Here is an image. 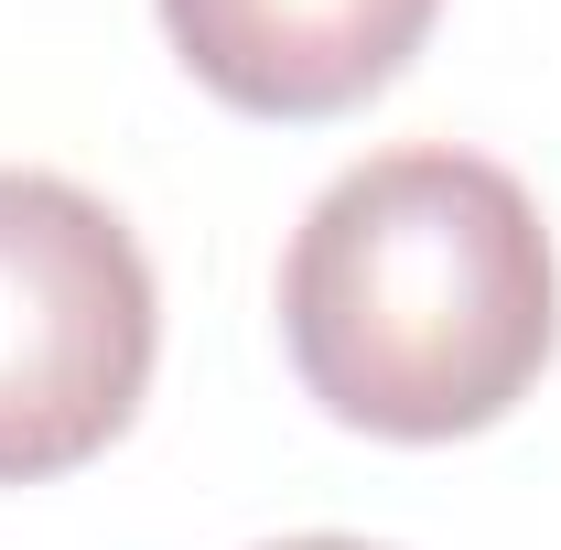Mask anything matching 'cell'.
<instances>
[{
	"instance_id": "1",
	"label": "cell",
	"mask_w": 561,
	"mask_h": 550,
	"mask_svg": "<svg viewBox=\"0 0 561 550\" xmlns=\"http://www.w3.org/2000/svg\"><path fill=\"white\" fill-rule=\"evenodd\" d=\"M280 345L367 443H465L507 421L561 345V271L529 184L454 140L346 162L280 249Z\"/></svg>"
},
{
	"instance_id": "2",
	"label": "cell",
	"mask_w": 561,
	"mask_h": 550,
	"mask_svg": "<svg viewBox=\"0 0 561 550\" xmlns=\"http://www.w3.org/2000/svg\"><path fill=\"white\" fill-rule=\"evenodd\" d=\"M151 260L66 173L0 162V485L98 465L151 400Z\"/></svg>"
},
{
	"instance_id": "3",
	"label": "cell",
	"mask_w": 561,
	"mask_h": 550,
	"mask_svg": "<svg viewBox=\"0 0 561 550\" xmlns=\"http://www.w3.org/2000/svg\"><path fill=\"white\" fill-rule=\"evenodd\" d=\"M443 0H162V44L184 76L238 119H346L378 87H400L421 44H432Z\"/></svg>"
},
{
	"instance_id": "4",
	"label": "cell",
	"mask_w": 561,
	"mask_h": 550,
	"mask_svg": "<svg viewBox=\"0 0 561 550\" xmlns=\"http://www.w3.org/2000/svg\"><path fill=\"white\" fill-rule=\"evenodd\" d=\"M260 550H378V540H346V529H302V540H260Z\"/></svg>"
}]
</instances>
